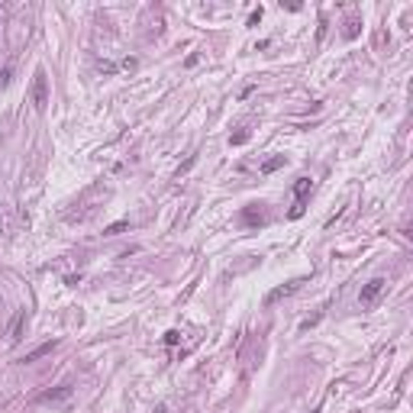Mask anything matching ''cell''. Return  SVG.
<instances>
[{
	"label": "cell",
	"instance_id": "cell-8",
	"mask_svg": "<svg viewBox=\"0 0 413 413\" xmlns=\"http://www.w3.org/2000/svg\"><path fill=\"white\" fill-rule=\"evenodd\" d=\"M310 184H313L310 178H297V184H294V197H297V200H304L307 194H310Z\"/></svg>",
	"mask_w": 413,
	"mask_h": 413
},
{
	"label": "cell",
	"instance_id": "cell-12",
	"mask_svg": "<svg viewBox=\"0 0 413 413\" xmlns=\"http://www.w3.org/2000/svg\"><path fill=\"white\" fill-rule=\"evenodd\" d=\"M245 142H249V129H242V133L230 136V145H245Z\"/></svg>",
	"mask_w": 413,
	"mask_h": 413
},
{
	"label": "cell",
	"instance_id": "cell-15",
	"mask_svg": "<svg viewBox=\"0 0 413 413\" xmlns=\"http://www.w3.org/2000/svg\"><path fill=\"white\" fill-rule=\"evenodd\" d=\"M178 339H181V332H178V329H168V332H165V346H174Z\"/></svg>",
	"mask_w": 413,
	"mask_h": 413
},
{
	"label": "cell",
	"instance_id": "cell-4",
	"mask_svg": "<svg viewBox=\"0 0 413 413\" xmlns=\"http://www.w3.org/2000/svg\"><path fill=\"white\" fill-rule=\"evenodd\" d=\"M23 329H26V310H16L10 329H7V339H10V346H16V342L23 339Z\"/></svg>",
	"mask_w": 413,
	"mask_h": 413
},
{
	"label": "cell",
	"instance_id": "cell-16",
	"mask_svg": "<svg viewBox=\"0 0 413 413\" xmlns=\"http://www.w3.org/2000/svg\"><path fill=\"white\" fill-rule=\"evenodd\" d=\"M136 65H139L136 58H123V68H126V71H136Z\"/></svg>",
	"mask_w": 413,
	"mask_h": 413
},
{
	"label": "cell",
	"instance_id": "cell-14",
	"mask_svg": "<svg viewBox=\"0 0 413 413\" xmlns=\"http://www.w3.org/2000/svg\"><path fill=\"white\" fill-rule=\"evenodd\" d=\"M261 13H265V10H261V7H255V10L249 13V26H258V23H261Z\"/></svg>",
	"mask_w": 413,
	"mask_h": 413
},
{
	"label": "cell",
	"instance_id": "cell-18",
	"mask_svg": "<svg viewBox=\"0 0 413 413\" xmlns=\"http://www.w3.org/2000/svg\"><path fill=\"white\" fill-rule=\"evenodd\" d=\"M155 413H165V403H158V410H155Z\"/></svg>",
	"mask_w": 413,
	"mask_h": 413
},
{
	"label": "cell",
	"instance_id": "cell-2",
	"mask_svg": "<svg viewBox=\"0 0 413 413\" xmlns=\"http://www.w3.org/2000/svg\"><path fill=\"white\" fill-rule=\"evenodd\" d=\"M384 291H388V281H384V278H371L368 284H362V294H358V304H362V310H371V307L381 301Z\"/></svg>",
	"mask_w": 413,
	"mask_h": 413
},
{
	"label": "cell",
	"instance_id": "cell-3",
	"mask_svg": "<svg viewBox=\"0 0 413 413\" xmlns=\"http://www.w3.org/2000/svg\"><path fill=\"white\" fill-rule=\"evenodd\" d=\"M242 223H245V226H265V223H268V213H265V207H261V204H252V207H245V210H242Z\"/></svg>",
	"mask_w": 413,
	"mask_h": 413
},
{
	"label": "cell",
	"instance_id": "cell-1",
	"mask_svg": "<svg viewBox=\"0 0 413 413\" xmlns=\"http://www.w3.org/2000/svg\"><path fill=\"white\" fill-rule=\"evenodd\" d=\"M29 97H32V107H36L39 113H46V107H49V74H46V68H36Z\"/></svg>",
	"mask_w": 413,
	"mask_h": 413
},
{
	"label": "cell",
	"instance_id": "cell-13",
	"mask_svg": "<svg viewBox=\"0 0 413 413\" xmlns=\"http://www.w3.org/2000/svg\"><path fill=\"white\" fill-rule=\"evenodd\" d=\"M10 78H13V68H10V65H7V68H4V71H0V91H4V87H7V84H10Z\"/></svg>",
	"mask_w": 413,
	"mask_h": 413
},
{
	"label": "cell",
	"instance_id": "cell-17",
	"mask_svg": "<svg viewBox=\"0 0 413 413\" xmlns=\"http://www.w3.org/2000/svg\"><path fill=\"white\" fill-rule=\"evenodd\" d=\"M100 71H107V74H113V71H117V65H113V61H100Z\"/></svg>",
	"mask_w": 413,
	"mask_h": 413
},
{
	"label": "cell",
	"instance_id": "cell-7",
	"mask_svg": "<svg viewBox=\"0 0 413 413\" xmlns=\"http://www.w3.org/2000/svg\"><path fill=\"white\" fill-rule=\"evenodd\" d=\"M297 284H301V281H287V284H281V287H275V291H271V294L265 297V307H271V304H278L281 297H287V294H294V291H297Z\"/></svg>",
	"mask_w": 413,
	"mask_h": 413
},
{
	"label": "cell",
	"instance_id": "cell-6",
	"mask_svg": "<svg viewBox=\"0 0 413 413\" xmlns=\"http://www.w3.org/2000/svg\"><path fill=\"white\" fill-rule=\"evenodd\" d=\"M74 397V388H68V384H65V388H58V391H46V394H42V403H65V400H71Z\"/></svg>",
	"mask_w": 413,
	"mask_h": 413
},
{
	"label": "cell",
	"instance_id": "cell-11",
	"mask_svg": "<svg viewBox=\"0 0 413 413\" xmlns=\"http://www.w3.org/2000/svg\"><path fill=\"white\" fill-rule=\"evenodd\" d=\"M358 29H362V20H349V23H346V29H342V36H346V39H355V36H358Z\"/></svg>",
	"mask_w": 413,
	"mask_h": 413
},
{
	"label": "cell",
	"instance_id": "cell-10",
	"mask_svg": "<svg viewBox=\"0 0 413 413\" xmlns=\"http://www.w3.org/2000/svg\"><path fill=\"white\" fill-rule=\"evenodd\" d=\"M129 230V219H120V223H110L107 230H103V236H120V233H126Z\"/></svg>",
	"mask_w": 413,
	"mask_h": 413
},
{
	"label": "cell",
	"instance_id": "cell-9",
	"mask_svg": "<svg viewBox=\"0 0 413 413\" xmlns=\"http://www.w3.org/2000/svg\"><path fill=\"white\" fill-rule=\"evenodd\" d=\"M281 165H284V155H275V158H268V162L261 165V174H271V171H278Z\"/></svg>",
	"mask_w": 413,
	"mask_h": 413
},
{
	"label": "cell",
	"instance_id": "cell-5",
	"mask_svg": "<svg viewBox=\"0 0 413 413\" xmlns=\"http://www.w3.org/2000/svg\"><path fill=\"white\" fill-rule=\"evenodd\" d=\"M55 349H58V342H55V339H52V342H42L39 349H32V352H26V355H23V365H29V362H39V358L52 355Z\"/></svg>",
	"mask_w": 413,
	"mask_h": 413
}]
</instances>
